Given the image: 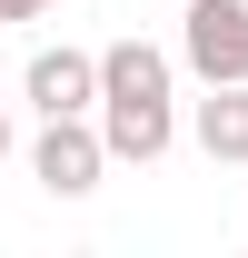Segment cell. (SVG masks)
I'll return each instance as SVG.
<instances>
[{"label": "cell", "instance_id": "cell-1", "mask_svg": "<svg viewBox=\"0 0 248 258\" xmlns=\"http://www.w3.org/2000/svg\"><path fill=\"white\" fill-rule=\"evenodd\" d=\"M99 169H109V129L80 109V119H40V149H30V179L50 199H90Z\"/></svg>", "mask_w": 248, "mask_h": 258}, {"label": "cell", "instance_id": "cell-5", "mask_svg": "<svg viewBox=\"0 0 248 258\" xmlns=\"http://www.w3.org/2000/svg\"><path fill=\"white\" fill-rule=\"evenodd\" d=\"M99 99H169V50L109 40V50H99Z\"/></svg>", "mask_w": 248, "mask_h": 258}, {"label": "cell", "instance_id": "cell-7", "mask_svg": "<svg viewBox=\"0 0 248 258\" xmlns=\"http://www.w3.org/2000/svg\"><path fill=\"white\" fill-rule=\"evenodd\" d=\"M40 10H60V0H0V20H40Z\"/></svg>", "mask_w": 248, "mask_h": 258}, {"label": "cell", "instance_id": "cell-2", "mask_svg": "<svg viewBox=\"0 0 248 258\" xmlns=\"http://www.w3.org/2000/svg\"><path fill=\"white\" fill-rule=\"evenodd\" d=\"M179 60L199 80H248V0H189L179 10Z\"/></svg>", "mask_w": 248, "mask_h": 258}, {"label": "cell", "instance_id": "cell-8", "mask_svg": "<svg viewBox=\"0 0 248 258\" xmlns=\"http://www.w3.org/2000/svg\"><path fill=\"white\" fill-rule=\"evenodd\" d=\"M0 159H10V119H0Z\"/></svg>", "mask_w": 248, "mask_h": 258}, {"label": "cell", "instance_id": "cell-3", "mask_svg": "<svg viewBox=\"0 0 248 258\" xmlns=\"http://www.w3.org/2000/svg\"><path fill=\"white\" fill-rule=\"evenodd\" d=\"M20 90H30L40 119H80V109H99V60L90 50H30Z\"/></svg>", "mask_w": 248, "mask_h": 258}, {"label": "cell", "instance_id": "cell-4", "mask_svg": "<svg viewBox=\"0 0 248 258\" xmlns=\"http://www.w3.org/2000/svg\"><path fill=\"white\" fill-rule=\"evenodd\" d=\"M99 129H109V159H139L149 169L169 139H179V109L169 99H99Z\"/></svg>", "mask_w": 248, "mask_h": 258}, {"label": "cell", "instance_id": "cell-6", "mask_svg": "<svg viewBox=\"0 0 248 258\" xmlns=\"http://www.w3.org/2000/svg\"><path fill=\"white\" fill-rule=\"evenodd\" d=\"M199 149H209V159H228L238 169L248 159V80H209V99H199Z\"/></svg>", "mask_w": 248, "mask_h": 258}]
</instances>
